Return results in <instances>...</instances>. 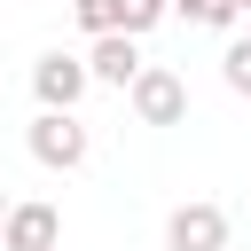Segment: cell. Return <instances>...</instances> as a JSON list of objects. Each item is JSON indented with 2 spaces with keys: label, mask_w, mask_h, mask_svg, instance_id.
<instances>
[{
  "label": "cell",
  "mask_w": 251,
  "mask_h": 251,
  "mask_svg": "<svg viewBox=\"0 0 251 251\" xmlns=\"http://www.w3.org/2000/svg\"><path fill=\"white\" fill-rule=\"evenodd\" d=\"M24 141H31V157H39L47 173H78V165H86V149H94V141H86V126H78V110H39Z\"/></svg>",
  "instance_id": "cell-1"
},
{
  "label": "cell",
  "mask_w": 251,
  "mask_h": 251,
  "mask_svg": "<svg viewBox=\"0 0 251 251\" xmlns=\"http://www.w3.org/2000/svg\"><path fill=\"white\" fill-rule=\"evenodd\" d=\"M126 102H133L141 126H180V118H188V86H180V71H165V63H141L133 86H126Z\"/></svg>",
  "instance_id": "cell-2"
},
{
  "label": "cell",
  "mask_w": 251,
  "mask_h": 251,
  "mask_svg": "<svg viewBox=\"0 0 251 251\" xmlns=\"http://www.w3.org/2000/svg\"><path fill=\"white\" fill-rule=\"evenodd\" d=\"M165 251H227V212H220L212 196L173 204V220H165Z\"/></svg>",
  "instance_id": "cell-3"
},
{
  "label": "cell",
  "mask_w": 251,
  "mask_h": 251,
  "mask_svg": "<svg viewBox=\"0 0 251 251\" xmlns=\"http://www.w3.org/2000/svg\"><path fill=\"white\" fill-rule=\"evenodd\" d=\"M94 78H86V55H63V47H47L39 63H31V94H39V110H78V94H86Z\"/></svg>",
  "instance_id": "cell-4"
},
{
  "label": "cell",
  "mask_w": 251,
  "mask_h": 251,
  "mask_svg": "<svg viewBox=\"0 0 251 251\" xmlns=\"http://www.w3.org/2000/svg\"><path fill=\"white\" fill-rule=\"evenodd\" d=\"M141 63H149V55H141L133 31H94V47H86V78H94V86H118V94L133 86Z\"/></svg>",
  "instance_id": "cell-5"
},
{
  "label": "cell",
  "mask_w": 251,
  "mask_h": 251,
  "mask_svg": "<svg viewBox=\"0 0 251 251\" xmlns=\"http://www.w3.org/2000/svg\"><path fill=\"white\" fill-rule=\"evenodd\" d=\"M63 243V212L55 204H8L0 212V251H47Z\"/></svg>",
  "instance_id": "cell-6"
},
{
  "label": "cell",
  "mask_w": 251,
  "mask_h": 251,
  "mask_svg": "<svg viewBox=\"0 0 251 251\" xmlns=\"http://www.w3.org/2000/svg\"><path fill=\"white\" fill-rule=\"evenodd\" d=\"M165 8L173 0H78V24L86 31H149V24H165Z\"/></svg>",
  "instance_id": "cell-7"
},
{
  "label": "cell",
  "mask_w": 251,
  "mask_h": 251,
  "mask_svg": "<svg viewBox=\"0 0 251 251\" xmlns=\"http://www.w3.org/2000/svg\"><path fill=\"white\" fill-rule=\"evenodd\" d=\"M173 8H180L196 31H235V24H243V8H235V0H173Z\"/></svg>",
  "instance_id": "cell-8"
},
{
  "label": "cell",
  "mask_w": 251,
  "mask_h": 251,
  "mask_svg": "<svg viewBox=\"0 0 251 251\" xmlns=\"http://www.w3.org/2000/svg\"><path fill=\"white\" fill-rule=\"evenodd\" d=\"M220 78H227L235 94H251V39H227V55H220Z\"/></svg>",
  "instance_id": "cell-9"
},
{
  "label": "cell",
  "mask_w": 251,
  "mask_h": 251,
  "mask_svg": "<svg viewBox=\"0 0 251 251\" xmlns=\"http://www.w3.org/2000/svg\"><path fill=\"white\" fill-rule=\"evenodd\" d=\"M235 8H243V16H251V0H235Z\"/></svg>",
  "instance_id": "cell-10"
},
{
  "label": "cell",
  "mask_w": 251,
  "mask_h": 251,
  "mask_svg": "<svg viewBox=\"0 0 251 251\" xmlns=\"http://www.w3.org/2000/svg\"><path fill=\"white\" fill-rule=\"evenodd\" d=\"M0 212H8V196H0Z\"/></svg>",
  "instance_id": "cell-11"
},
{
  "label": "cell",
  "mask_w": 251,
  "mask_h": 251,
  "mask_svg": "<svg viewBox=\"0 0 251 251\" xmlns=\"http://www.w3.org/2000/svg\"><path fill=\"white\" fill-rule=\"evenodd\" d=\"M47 251H63V243H47Z\"/></svg>",
  "instance_id": "cell-12"
}]
</instances>
